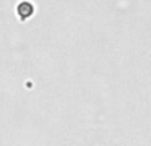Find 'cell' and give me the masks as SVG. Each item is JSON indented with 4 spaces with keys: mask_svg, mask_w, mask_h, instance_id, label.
Listing matches in <instances>:
<instances>
[{
    "mask_svg": "<svg viewBox=\"0 0 151 146\" xmlns=\"http://www.w3.org/2000/svg\"><path fill=\"white\" fill-rule=\"evenodd\" d=\"M32 12H33V7H32V4H29L28 1L21 3V4L17 7V13H19V16H21L23 19H27L28 16H31Z\"/></svg>",
    "mask_w": 151,
    "mask_h": 146,
    "instance_id": "cell-1",
    "label": "cell"
}]
</instances>
